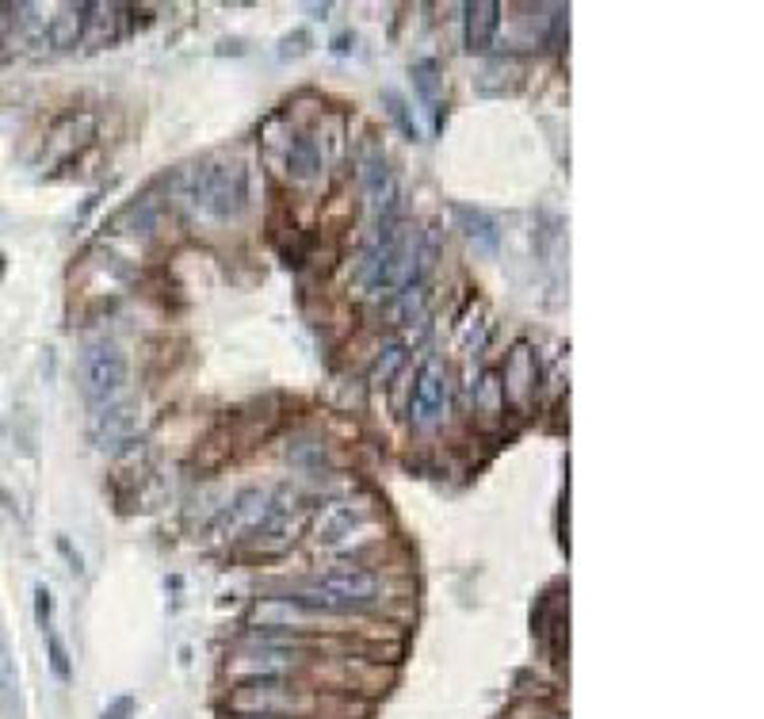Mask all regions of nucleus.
<instances>
[{"instance_id":"nucleus-1","label":"nucleus","mask_w":764,"mask_h":719,"mask_svg":"<svg viewBox=\"0 0 764 719\" xmlns=\"http://www.w3.org/2000/svg\"><path fill=\"white\" fill-rule=\"evenodd\" d=\"M432 242H424L409 222L394 219L383 222L375 245L364 257V284L372 291H406V287H421L424 272L432 268Z\"/></svg>"},{"instance_id":"nucleus-2","label":"nucleus","mask_w":764,"mask_h":719,"mask_svg":"<svg viewBox=\"0 0 764 719\" xmlns=\"http://www.w3.org/2000/svg\"><path fill=\"white\" fill-rule=\"evenodd\" d=\"M318 708L321 697L291 677H241L226 697V712L237 719H310Z\"/></svg>"},{"instance_id":"nucleus-3","label":"nucleus","mask_w":764,"mask_h":719,"mask_svg":"<svg viewBox=\"0 0 764 719\" xmlns=\"http://www.w3.org/2000/svg\"><path fill=\"white\" fill-rule=\"evenodd\" d=\"M196 203L211 219H241L248 207V173L237 162L230 165H203L196 173Z\"/></svg>"},{"instance_id":"nucleus-4","label":"nucleus","mask_w":764,"mask_h":719,"mask_svg":"<svg viewBox=\"0 0 764 719\" xmlns=\"http://www.w3.org/2000/svg\"><path fill=\"white\" fill-rule=\"evenodd\" d=\"M126 379H131V364H126V353L119 345L96 341V345L85 349V356H80V387H85V398L92 406L115 402L126 390Z\"/></svg>"},{"instance_id":"nucleus-5","label":"nucleus","mask_w":764,"mask_h":719,"mask_svg":"<svg viewBox=\"0 0 764 719\" xmlns=\"http://www.w3.org/2000/svg\"><path fill=\"white\" fill-rule=\"evenodd\" d=\"M452 410V379H447V367L440 360H429L417 375L413 398H409V418L417 429H436L440 421Z\"/></svg>"},{"instance_id":"nucleus-6","label":"nucleus","mask_w":764,"mask_h":719,"mask_svg":"<svg viewBox=\"0 0 764 719\" xmlns=\"http://www.w3.org/2000/svg\"><path fill=\"white\" fill-rule=\"evenodd\" d=\"M310 586L325 589V594H333L336 601H344L352 612L356 609H367V605L379 601V574L367 571V566H356V563H341V566H329V571H321L318 578H306Z\"/></svg>"},{"instance_id":"nucleus-7","label":"nucleus","mask_w":764,"mask_h":719,"mask_svg":"<svg viewBox=\"0 0 764 719\" xmlns=\"http://www.w3.org/2000/svg\"><path fill=\"white\" fill-rule=\"evenodd\" d=\"M268 501L272 494L268 490H241L237 498L230 501V509H222V517L214 521V537L222 540H241V537H253L261 529L264 513H268Z\"/></svg>"},{"instance_id":"nucleus-8","label":"nucleus","mask_w":764,"mask_h":719,"mask_svg":"<svg viewBox=\"0 0 764 719\" xmlns=\"http://www.w3.org/2000/svg\"><path fill=\"white\" fill-rule=\"evenodd\" d=\"M134 433H139V418H134V410L123 402L96 406L92 421H88V436H92V444L103 452H115V449H123V444H131Z\"/></svg>"},{"instance_id":"nucleus-9","label":"nucleus","mask_w":764,"mask_h":719,"mask_svg":"<svg viewBox=\"0 0 764 719\" xmlns=\"http://www.w3.org/2000/svg\"><path fill=\"white\" fill-rule=\"evenodd\" d=\"M466 20H463V46L470 54H486L494 51V38L501 31V4L497 0H470L463 8Z\"/></svg>"},{"instance_id":"nucleus-10","label":"nucleus","mask_w":764,"mask_h":719,"mask_svg":"<svg viewBox=\"0 0 764 719\" xmlns=\"http://www.w3.org/2000/svg\"><path fill=\"white\" fill-rule=\"evenodd\" d=\"M535 379H539V360H535V349L520 341L517 349L505 360V372H501V383H505V398H512L517 406H528L535 395Z\"/></svg>"},{"instance_id":"nucleus-11","label":"nucleus","mask_w":764,"mask_h":719,"mask_svg":"<svg viewBox=\"0 0 764 719\" xmlns=\"http://www.w3.org/2000/svg\"><path fill=\"white\" fill-rule=\"evenodd\" d=\"M0 716L27 719L23 693H20V670H15V651H12V635H8V624H4V612H0Z\"/></svg>"},{"instance_id":"nucleus-12","label":"nucleus","mask_w":764,"mask_h":719,"mask_svg":"<svg viewBox=\"0 0 764 719\" xmlns=\"http://www.w3.org/2000/svg\"><path fill=\"white\" fill-rule=\"evenodd\" d=\"M367 517H372V509H367L364 501H333V506H325L318 517V540L344 543Z\"/></svg>"},{"instance_id":"nucleus-13","label":"nucleus","mask_w":764,"mask_h":719,"mask_svg":"<svg viewBox=\"0 0 764 719\" xmlns=\"http://www.w3.org/2000/svg\"><path fill=\"white\" fill-rule=\"evenodd\" d=\"M458 230H463V237L474 245L478 253H486V257H494L497 250H501V226H497L494 214L478 211V207H466V203H455L452 207Z\"/></svg>"},{"instance_id":"nucleus-14","label":"nucleus","mask_w":764,"mask_h":719,"mask_svg":"<svg viewBox=\"0 0 764 719\" xmlns=\"http://www.w3.org/2000/svg\"><path fill=\"white\" fill-rule=\"evenodd\" d=\"M88 27V4H62L58 15L46 23V43L54 51H74L77 43H85Z\"/></svg>"},{"instance_id":"nucleus-15","label":"nucleus","mask_w":764,"mask_h":719,"mask_svg":"<svg viewBox=\"0 0 764 719\" xmlns=\"http://www.w3.org/2000/svg\"><path fill=\"white\" fill-rule=\"evenodd\" d=\"M8 27H12V35H8V43L20 46V51H31V46H46V15H38L43 8L38 4H12L8 8Z\"/></svg>"},{"instance_id":"nucleus-16","label":"nucleus","mask_w":764,"mask_h":719,"mask_svg":"<svg viewBox=\"0 0 764 719\" xmlns=\"http://www.w3.org/2000/svg\"><path fill=\"white\" fill-rule=\"evenodd\" d=\"M321 169H325V154H321V146L310 139V134H295L291 146H287V177H291L295 184H310L321 177Z\"/></svg>"},{"instance_id":"nucleus-17","label":"nucleus","mask_w":764,"mask_h":719,"mask_svg":"<svg viewBox=\"0 0 764 719\" xmlns=\"http://www.w3.org/2000/svg\"><path fill=\"white\" fill-rule=\"evenodd\" d=\"M474 406L478 413L486 418H497L505 410V383H501V372H486L481 383H474Z\"/></svg>"},{"instance_id":"nucleus-18","label":"nucleus","mask_w":764,"mask_h":719,"mask_svg":"<svg viewBox=\"0 0 764 719\" xmlns=\"http://www.w3.org/2000/svg\"><path fill=\"white\" fill-rule=\"evenodd\" d=\"M440 85H444V77H440L436 62L432 58L413 62V89L421 92V100L429 103V111H436V119H440Z\"/></svg>"},{"instance_id":"nucleus-19","label":"nucleus","mask_w":764,"mask_h":719,"mask_svg":"<svg viewBox=\"0 0 764 719\" xmlns=\"http://www.w3.org/2000/svg\"><path fill=\"white\" fill-rule=\"evenodd\" d=\"M43 639H46V662H51V674L58 677L62 685H69L74 682V659H69V646L62 643V635L54 628H46Z\"/></svg>"},{"instance_id":"nucleus-20","label":"nucleus","mask_w":764,"mask_h":719,"mask_svg":"<svg viewBox=\"0 0 764 719\" xmlns=\"http://www.w3.org/2000/svg\"><path fill=\"white\" fill-rule=\"evenodd\" d=\"M383 103H386V111H390V119L394 123L401 126V134L406 139H421V123H417V115H413V108H409V100L401 92H394V89H383Z\"/></svg>"},{"instance_id":"nucleus-21","label":"nucleus","mask_w":764,"mask_h":719,"mask_svg":"<svg viewBox=\"0 0 764 719\" xmlns=\"http://www.w3.org/2000/svg\"><path fill=\"white\" fill-rule=\"evenodd\" d=\"M401 364H406V345H386L383 356L372 367V383L375 387H390V379L401 372Z\"/></svg>"},{"instance_id":"nucleus-22","label":"nucleus","mask_w":764,"mask_h":719,"mask_svg":"<svg viewBox=\"0 0 764 719\" xmlns=\"http://www.w3.org/2000/svg\"><path fill=\"white\" fill-rule=\"evenodd\" d=\"M35 620L38 628H54V594L46 586H35Z\"/></svg>"},{"instance_id":"nucleus-23","label":"nucleus","mask_w":764,"mask_h":719,"mask_svg":"<svg viewBox=\"0 0 764 719\" xmlns=\"http://www.w3.org/2000/svg\"><path fill=\"white\" fill-rule=\"evenodd\" d=\"M134 712H139V700L126 697V693H123V697H115L108 708H103L100 719H134Z\"/></svg>"},{"instance_id":"nucleus-24","label":"nucleus","mask_w":764,"mask_h":719,"mask_svg":"<svg viewBox=\"0 0 764 719\" xmlns=\"http://www.w3.org/2000/svg\"><path fill=\"white\" fill-rule=\"evenodd\" d=\"M306 51H310V35H306V31H295V35H287L284 46H279V58H302Z\"/></svg>"},{"instance_id":"nucleus-25","label":"nucleus","mask_w":764,"mask_h":719,"mask_svg":"<svg viewBox=\"0 0 764 719\" xmlns=\"http://www.w3.org/2000/svg\"><path fill=\"white\" fill-rule=\"evenodd\" d=\"M58 551L69 558V571H74V574H85V558H80V551H74V543H69L66 537H58Z\"/></svg>"}]
</instances>
